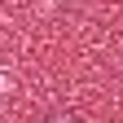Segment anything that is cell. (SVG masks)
I'll use <instances>...</instances> for the list:
<instances>
[{"label":"cell","mask_w":123,"mask_h":123,"mask_svg":"<svg viewBox=\"0 0 123 123\" xmlns=\"http://www.w3.org/2000/svg\"><path fill=\"white\" fill-rule=\"evenodd\" d=\"M40 123H84L79 114H66V110H53V114H44Z\"/></svg>","instance_id":"obj_1"}]
</instances>
